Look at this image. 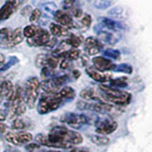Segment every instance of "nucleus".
<instances>
[{
  "instance_id": "f8f14e48",
  "label": "nucleus",
  "mask_w": 152,
  "mask_h": 152,
  "mask_svg": "<svg viewBox=\"0 0 152 152\" xmlns=\"http://www.w3.org/2000/svg\"><path fill=\"white\" fill-rule=\"evenodd\" d=\"M85 50L88 55H96L102 50V43L98 38L89 36L84 42Z\"/></svg>"
},
{
  "instance_id": "f704fd0d",
  "label": "nucleus",
  "mask_w": 152,
  "mask_h": 152,
  "mask_svg": "<svg viewBox=\"0 0 152 152\" xmlns=\"http://www.w3.org/2000/svg\"><path fill=\"white\" fill-rule=\"evenodd\" d=\"M114 69L117 70V71L126 72V73H131V71H132V68L127 64H123V65H120V66H116Z\"/></svg>"
},
{
  "instance_id": "7ed1b4c3",
  "label": "nucleus",
  "mask_w": 152,
  "mask_h": 152,
  "mask_svg": "<svg viewBox=\"0 0 152 152\" xmlns=\"http://www.w3.org/2000/svg\"><path fill=\"white\" fill-rule=\"evenodd\" d=\"M27 104L24 100L23 89L17 86L14 88L12 97L7 100V108H8V117L11 120H14L23 115L26 111Z\"/></svg>"
},
{
  "instance_id": "b1692460",
  "label": "nucleus",
  "mask_w": 152,
  "mask_h": 152,
  "mask_svg": "<svg viewBox=\"0 0 152 152\" xmlns=\"http://www.w3.org/2000/svg\"><path fill=\"white\" fill-rule=\"evenodd\" d=\"M28 118L25 119H21V118H16L14 119L12 124V128L13 129H16V130H21L24 129V128L28 127Z\"/></svg>"
},
{
  "instance_id": "58836bf2",
  "label": "nucleus",
  "mask_w": 152,
  "mask_h": 152,
  "mask_svg": "<svg viewBox=\"0 0 152 152\" xmlns=\"http://www.w3.org/2000/svg\"><path fill=\"white\" fill-rule=\"evenodd\" d=\"M39 148H40V145H38V144H31L26 146V149L30 152H34Z\"/></svg>"
},
{
  "instance_id": "a18cd8bd",
  "label": "nucleus",
  "mask_w": 152,
  "mask_h": 152,
  "mask_svg": "<svg viewBox=\"0 0 152 152\" xmlns=\"http://www.w3.org/2000/svg\"><path fill=\"white\" fill-rule=\"evenodd\" d=\"M5 117H6V114H5L2 110H0V122L5 120Z\"/></svg>"
},
{
  "instance_id": "dca6fc26",
  "label": "nucleus",
  "mask_w": 152,
  "mask_h": 152,
  "mask_svg": "<svg viewBox=\"0 0 152 152\" xmlns=\"http://www.w3.org/2000/svg\"><path fill=\"white\" fill-rule=\"evenodd\" d=\"M86 71H87L88 75L90 78H92L94 81H96V82H99V83H106V82H108V81H110L111 79V76L109 74L103 73L102 71H99L92 68H88L86 69Z\"/></svg>"
},
{
  "instance_id": "cd10ccee",
  "label": "nucleus",
  "mask_w": 152,
  "mask_h": 152,
  "mask_svg": "<svg viewBox=\"0 0 152 152\" xmlns=\"http://www.w3.org/2000/svg\"><path fill=\"white\" fill-rule=\"evenodd\" d=\"M11 31L7 28H0V45L6 46L9 41L10 35H11Z\"/></svg>"
},
{
  "instance_id": "1a4fd4ad",
  "label": "nucleus",
  "mask_w": 152,
  "mask_h": 152,
  "mask_svg": "<svg viewBox=\"0 0 152 152\" xmlns=\"http://www.w3.org/2000/svg\"><path fill=\"white\" fill-rule=\"evenodd\" d=\"M5 139L14 145H23L32 140V135L28 132H9Z\"/></svg>"
},
{
  "instance_id": "9b49d317",
  "label": "nucleus",
  "mask_w": 152,
  "mask_h": 152,
  "mask_svg": "<svg viewBox=\"0 0 152 152\" xmlns=\"http://www.w3.org/2000/svg\"><path fill=\"white\" fill-rule=\"evenodd\" d=\"M53 17L57 24L63 26L66 28H71L74 27L72 17L68 12L64 11V10H56L53 13Z\"/></svg>"
},
{
  "instance_id": "f257e3e1",
  "label": "nucleus",
  "mask_w": 152,
  "mask_h": 152,
  "mask_svg": "<svg viewBox=\"0 0 152 152\" xmlns=\"http://www.w3.org/2000/svg\"><path fill=\"white\" fill-rule=\"evenodd\" d=\"M38 145L52 148H69L73 145H80L83 142V137L80 133L66 126H56L52 127L48 135L38 134L35 137Z\"/></svg>"
},
{
  "instance_id": "412c9836",
  "label": "nucleus",
  "mask_w": 152,
  "mask_h": 152,
  "mask_svg": "<svg viewBox=\"0 0 152 152\" xmlns=\"http://www.w3.org/2000/svg\"><path fill=\"white\" fill-rule=\"evenodd\" d=\"M80 56H81V51L78 49H74V48H72V49L65 51L64 53L60 56V58H62V59L64 58V59H66L71 62V61H75V60L79 59Z\"/></svg>"
},
{
  "instance_id": "72a5a7b5",
  "label": "nucleus",
  "mask_w": 152,
  "mask_h": 152,
  "mask_svg": "<svg viewBox=\"0 0 152 152\" xmlns=\"http://www.w3.org/2000/svg\"><path fill=\"white\" fill-rule=\"evenodd\" d=\"M62 6H63L64 11H72L75 8V0H64L63 3H62Z\"/></svg>"
},
{
  "instance_id": "393cba45",
  "label": "nucleus",
  "mask_w": 152,
  "mask_h": 152,
  "mask_svg": "<svg viewBox=\"0 0 152 152\" xmlns=\"http://www.w3.org/2000/svg\"><path fill=\"white\" fill-rule=\"evenodd\" d=\"M39 27H37L36 25H28L23 28V35L24 37H26L27 39H30L34 36L37 31H39Z\"/></svg>"
},
{
  "instance_id": "9d476101",
  "label": "nucleus",
  "mask_w": 152,
  "mask_h": 152,
  "mask_svg": "<svg viewBox=\"0 0 152 152\" xmlns=\"http://www.w3.org/2000/svg\"><path fill=\"white\" fill-rule=\"evenodd\" d=\"M50 39V33L43 28H39L36 34L32 38L28 39V44L31 47H45Z\"/></svg>"
},
{
  "instance_id": "de8ad7c7",
  "label": "nucleus",
  "mask_w": 152,
  "mask_h": 152,
  "mask_svg": "<svg viewBox=\"0 0 152 152\" xmlns=\"http://www.w3.org/2000/svg\"><path fill=\"white\" fill-rule=\"evenodd\" d=\"M5 152H20V151L17 150V149H12V148H10V149H7Z\"/></svg>"
},
{
  "instance_id": "5701e85b",
  "label": "nucleus",
  "mask_w": 152,
  "mask_h": 152,
  "mask_svg": "<svg viewBox=\"0 0 152 152\" xmlns=\"http://www.w3.org/2000/svg\"><path fill=\"white\" fill-rule=\"evenodd\" d=\"M58 94L61 96V98L64 100H71L73 99L75 97V91L74 89L70 87H66V86H65V87L62 88L59 91H58Z\"/></svg>"
},
{
  "instance_id": "6e6552de",
  "label": "nucleus",
  "mask_w": 152,
  "mask_h": 152,
  "mask_svg": "<svg viewBox=\"0 0 152 152\" xmlns=\"http://www.w3.org/2000/svg\"><path fill=\"white\" fill-rule=\"evenodd\" d=\"M96 132L101 135H107L114 132L117 129V123L110 118H102L98 119L95 123Z\"/></svg>"
},
{
  "instance_id": "aec40b11",
  "label": "nucleus",
  "mask_w": 152,
  "mask_h": 152,
  "mask_svg": "<svg viewBox=\"0 0 152 152\" xmlns=\"http://www.w3.org/2000/svg\"><path fill=\"white\" fill-rule=\"evenodd\" d=\"M80 96L87 101H103L93 88H85L80 92Z\"/></svg>"
},
{
  "instance_id": "ea45409f",
  "label": "nucleus",
  "mask_w": 152,
  "mask_h": 152,
  "mask_svg": "<svg viewBox=\"0 0 152 152\" xmlns=\"http://www.w3.org/2000/svg\"><path fill=\"white\" fill-rule=\"evenodd\" d=\"M72 14H73V16L76 17V18H81L83 15V12H82V10L79 9V8H74L72 11Z\"/></svg>"
},
{
  "instance_id": "c756f323",
  "label": "nucleus",
  "mask_w": 152,
  "mask_h": 152,
  "mask_svg": "<svg viewBox=\"0 0 152 152\" xmlns=\"http://www.w3.org/2000/svg\"><path fill=\"white\" fill-rule=\"evenodd\" d=\"M127 85L126 80L125 78H117L114 80H110V86L113 88H124Z\"/></svg>"
},
{
  "instance_id": "20e7f679",
  "label": "nucleus",
  "mask_w": 152,
  "mask_h": 152,
  "mask_svg": "<svg viewBox=\"0 0 152 152\" xmlns=\"http://www.w3.org/2000/svg\"><path fill=\"white\" fill-rule=\"evenodd\" d=\"M63 101L64 100L61 98L58 92L53 94L45 93L39 99L37 106V111L40 114H47L49 112L54 111L61 106Z\"/></svg>"
},
{
  "instance_id": "a878e982",
  "label": "nucleus",
  "mask_w": 152,
  "mask_h": 152,
  "mask_svg": "<svg viewBox=\"0 0 152 152\" xmlns=\"http://www.w3.org/2000/svg\"><path fill=\"white\" fill-rule=\"evenodd\" d=\"M91 139V142L95 145H106L109 142V139L107 138L104 135H101V134H96V135H92L90 137Z\"/></svg>"
},
{
  "instance_id": "c03bdc74",
  "label": "nucleus",
  "mask_w": 152,
  "mask_h": 152,
  "mask_svg": "<svg viewBox=\"0 0 152 152\" xmlns=\"http://www.w3.org/2000/svg\"><path fill=\"white\" fill-rule=\"evenodd\" d=\"M4 64H5V56L2 53H0V69L2 68V66Z\"/></svg>"
},
{
  "instance_id": "f03ea898",
  "label": "nucleus",
  "mask_w": 152,
  "mask_h": 152,
  "mask_svg": "<svg viewBox=\"0 0 152 152\" xmlns=\"http://www.w3.org/2000/svg\"><path fill=\"white\" fill-rule=\"evenodd\" d=\"M101 99L107 103H111L117 106H126L131 101V94L122 89L107 86H100Z\"/></svg>"
},
{
  "instance_id": "49530a36",
  "label": "nucleus",
  "mask_w": 152,
  "mask_h": 152,
  "mask_svg": "<svg viewBox=\"0 0 152 152\" xmlns=\"http://www.w3.org/2000/svg\"><path fill=\"white\" fill-rule=\"evenodd\" d=\"M34 152H60V151H57V150H43V151H41L40 148H39V149H37Z\"/></svg>"
},
{
  "instance_id": "ddd939ff",
  "label": "nucleus",
  "mask_w": 152,
  "mask_h": 152,
  "mask_svg": "<svg viewBox=\"0 0 152 152\" xmlns=\"http://www.w3.org/2000/svg\"><path fill=\"white\" fill-rule=\"evenodd\" d=\"M92 63L94 66V69L99 71H107L112 70L115 69L116 65L113 64L110 59L107 58L104 56H96L92 59Z\"/></svg>"
},
{
  "instance_id": "e433bc0d",
  "label": "nucleus",
  "mask_w": 152,
  "mask_h": 152,
  "mask_svg": "<svg viewBox=\"0 0 152 152\" xmlns=\"http://www.w3.org/2000/svg\"><path fill=\"white\" fill-rule=\"evenodd\" d=\"M32 12V9L31 6H26V7H24L21 11H20V13H21V15L23 16H28V14H31V12Z\"/></svg>"
},
{
  "instance_id": "0eeeda50",
  "label": "nucleus",
  "mask_w": 152,
  "mask_h": 152,
  "mask_svg": "<svg viewBox=\"0 0 152 152\" xmlns=\"http://www.w3.org/2000/svg\"><path fill=\"white\" fill-rule=\"evenodd\" d=\"M88 117L83 114L66 112L61 116V122L73 128H80L88 123Z\"/></svg>"
},
{
  "instance_id": "c9c22d12",
  "label": "nucleus",
  "mask_w": 152,
  "mask_h": 152,
  "mask_svg": "<svg viewBox=\"0 0 152 152\" xmlns=\"http://www.w3.org/2000/svg\"><path fill=\"white\" fill-rule=\"evenodd\" d=\"M91 22H92V18L89 14H85L82 17V19H81V23H82L85 27H89L91 25Z\"/></svg>"
},
{
  "instance_id": "a19ab883",
  "label": "nucleus",
  "mask_w": 152,
  "mask_h": 152,
  "mask_svg": "<svg viewBox=\"0 0 152 152\" xmlns=\"http://www.w3.org/2000/svg\"><path fill=\"white\" fill-rule=\"evenodd\" d=\"M7 126L5 125V124H3V123H1L0 122V133H5L7 131Z\"/></svg>"
},
{
  "instance_id": "c85d7f7f",
  "label": "nucleus",
  "mask_w": 152,
  "mask_h": 152,
  "mask_svg": "<svg viewBox=\"0 0 152 152\" xmlns=\"http://www.w3.org/2000/svg\"><path fill=\"white\" fill-rule=\"evenodd\" d=\"M54 74H55V70L52 69L50 68H48V66H44L42 68V71H41V76L43 79H50L54 77Z\"/></svg>"
},
{
  "instance_id": "4468645a",
  "label": "nucleus",
  "mask_w": 152,
  "mask_h": 152,
  "mask_svg": "<svg viewBox=\"0 0 152 152\" xmlns=\"http://www.w3.org/2000/svg\"><path fill=\"white\" fill-rule=\"evenodd\" d=\"M18 6L17 0H7L5 4L0 9V22L7 20L11 17L12 14L15 12Z\"/></svg>"
},
{
  "instance_id": "2f4dec72",
  "label": "nucleus",
  "mask_w": 152,
  "mask_h": 152,
  "mask_svg": "<svg viewBox=\"0 0 152 152\" xmlns=\"http://www.w3.org/2000/svg\"><path fill=\"white\" fill-rule=\"evenodd\" d=\"M104 55L108 58H112V59H118L120 57V51L114 49H107L104 51Z\"/></svg>"
},
{
  "instance_id": "423d86ee",
  "label": "nucleus",
  "mask_w": 152,
  "mask_h": 152,
  "mask_svg": "<svg viewBox=\"0 0 152 152\" xmlns=\"http://www.w3.org/2000/svg\"><path fill=\"white\" fill-rule=\"evenodd\" d=\"M69 81V75H60L56 77H52L50 79L43 80V82L40 83V88L45 93L53 94L57 93L59 90L65 87L66 84Z\"/></svg>"
},
{
  "instance_id": "79ce46f5",
  "label": "nucleus",
  "mask_w": 152,
  "mask_h": 152,
  "mask_svg": "<svg viewBox=\"0 0 152 152\" xmlns=\"http://www.w3.org/2000/svg\"><path fill=\"white\" fill-rule=\"evenodd\" d=\"M70 152H89L87 148H72Z\"/></svg>"
},
{
  "instance_id": "473e14b6",
  "label": "nucleus",
  "mask_w": 152,
  "mask_h": 152,
  "mask_svg": "<svg viewBox=\"0 0 152 152\" xmlns=\"http://www.w3.org/2000/svg\"><path fill=\"white\" fill-rule=\"evenodd\" d=\"M41 15H42V12L39 9L32 10V12L30 14V21L31 23H37L38 21H39Z\"/></svg>"
},
{
  "instance_id": "a211bd4d",
  "label": "nucleus",
  "mask_w": 152,
  "mask_h": 152,
  "mask_svg": "<svg viewBox=\"0 0 152 152\" xmlns=\"http://www.w3.org/2000/svg\"><path fill=\"white\" fill-rule=\"evenodd\" d=\"M102 26L112 31H119L125 30V26L123 24L117 21H114L110 18H102Z\"/></svg>"
},
{
  "instance_id": "f3484780",
  "label": "nucleus",
  "mask_w": 152,
  "mask_h": 152,
  "mask_svg": "<svg viewBox=\"0 0 152 152\" xmlns=\"http://www.w3.org/2000/svg\"><path fill=\"white\" fill-rule=\"evenodd\" d=\"M24 39V35H23V30L21 28H16L11 32V35H10L9 41L7 43L6 47L7 48H12L14 46H17L18 44L22 43Z\"/></svg>"
},
{
  "instance_id": "39448f33",
  "label": "nucleus",
  "mask_w": 152,
  "mask_h": 152,
  "mask_svg": "<svg viewBox=\"0 0 152 152\" xmlns=\"http://www.w3.org/2000/svg\"><path fill=\"white\" fill-rule=\"evenodd\" d=\"M40 88V82L36 77H31L27 80L25 88L23 90L24 100L28 107L32 108L35 106V102L38 97Z\"/></svg>"
},
{
  "instance_id": "7c9ffc66",
  "label": "nucleus",
  "mask_w": 152,
  "mask_h": 152,
  "mask_svg": "<svg viewBox=\"0 0 152 152\" xmlns=\"http://www.w3.org/2000/svg\"><path fill=\"white\" fill-rule=\"evenodd\" d=\"M112 0H95L94 6L98 9H107L109 6H111Z\"/></svg>"
},
{
  "instance_id": "2eb2a0df",
  "label": "nucleus",
  "mask_w": 152,
  "mask_h": 152,
  "mask_svg": "<svg viewBox=\"0 0 152 152\" xmlns=\"http://www.w3.org/2000/svg\"><path fill=\"white\" fill-rule=\"evenodd\" d=\"M13 85L11 81L6 80L0 84V104L4 99L9 100L13 93Z\"/></svg>"
},
{
  "instance_id": "4be33fe9",
  "label": "nucleus",
  "mask_w": 152,
  "mask_h": 152,
  "mask_svg": "<svg viewBox=\"0 0 152 152\" xmlns=\"http://www.w3.org/2000/svg\"><path fill=\"white\" fill-rule=\"evenodd\" d=\"M98 35H99V40L104 42V43H107V44H115L117 42L115 36L112 32H107V31H99L98 32Z\"/></svg>"
},
{
  "instance_id": "6ab92c4d",
  "label": "nucleus",
  "mask_w": 152,
  "mask_h": 152,
  "mask_svg": "<svg viewBox=\"0 0 152 152\" xmlns=\"http://www.w3.org/2000/svg\"><path fill=\"white\" fill-rule=\"evenodd\" d=\"M50 34H52L54 37H63L69 34L68 28H64L63 26H61L57 23H50Z\"/></svg>"
},
{
  "instance_id": "4c0bfd02",
  "label": "nucleus",
  "mask_w": 152,
  "mask_h": 152,
  "mask_svg": "<svg viewBox=\"0 0 152 152\" xmlns=\"http://www.w3.org/2000/svg\"><path fill=\"white\" fill-rule=\"evenodd\" d=\"M70 66V61L66 60V59H62L61 63H60V69H68Z\"/></svg>"
},
{
  "instance_id": "37998d69",
  "label": "nucleus",
  "mask_w": 152,
  "mask_h": 152,
  "mask_svg": "<svg viewBox=\"0 0 152 152\" xmlns=\"http://www.w3.org/2000/svg\"><path fill=\"white\" fill-rule=\"evenodd\" d=\"M72 75H73V78H75V79H78V78L80 77L81 73H80V71H79V70H77V69H74V70L72 71Z\"/></svg>"
},
{
  "instance_id": "bb28decb",
  "label": "nucleus",
  "mask_w": 152,
  "mask_h": 152,
  "mask_svg": "<svg viewBox=\"0 0 152 152\" xmlns=\"http://www.w3.org/2000/svg\"><path fill=\"white\" fill-rule=\"evenodd\" d=\"M65 42L66 43V45L71 47V48H74V49H77L79 48V46L81 45L82 43V40H81V37L75 35V34H71L68 39L65 40Z\"/></svg>"
}]
</instances>
